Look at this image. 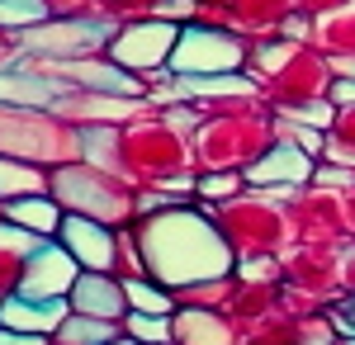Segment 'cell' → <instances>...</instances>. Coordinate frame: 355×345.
I'll list each match as a JSON object with an SVG mask.
<instances>
[{
  "label": "cell",
  "mask_w": 355,
  "mask_h": 345,
  "mask_svg": "<svg viewBox=\"0 0 355 345\" xmlns=\"http://www.w3.org/2000/svg\"><path fill=\"white\" fill-rule=\"evenodd\" d=\"M142 251L147 265L171 284H190V279H218L232 265L223 237L194 213H162L147 222L142 232Z\"/></svg>",
  "instance_id": "obj_1"
},
{
  "label": "cell",
  "mask_w": 355,
  "mask_h": 345,
  "mask_svg": "<svg viewBox=\"0 0 355 345\" xmlns=\"http://www.w3.org/2000/svg\"><path fill=\"white\" fill-rule=\"evenodd\" d=\"M76 256L67 246H38L28 256V274H24V293L33 298H57V293L76 289Z\"/></svg>",
  "instance_id": "obj_2"
},
{
  "label": "cell",
  "mask_w": 355,
  "mask_h": 345,
  "mask_svg": "<svg viewBox=\"0 0 355 345\" xmlns=\"http://www.w3.org/2000/svg\"><path fill=\"white\" fill-rule=\"evenodd\" d=\"M237 57L242 53H237L232 38L209 33V28H190V33L180 38V48H175V67H180V71H223V76H232Z\"/></svg>",
  "instance_id": "obj_3"
},
{
  "label": "cell",
  "mask_w": 355,
  "mask_h": 345,
  "mask_svg": "<svg viewBox=\"0 0 355 345\" xmlns=\"http://www.w3.org/2000/svg\"><path fill=\"white\" fill-rule=\"evenodd\" d=\"M62 321H67V303H62V298L19 293V298H5V308H0V326H10V331L48 336V331H62Z\"/></svg>",
  "instance_id": "obj_4"
},
{
  "label": "cell",
  "mask_w": 355,
  "mask_h": 345,
  "mask_svg": "<svg viewBox=\"0 0 355 345\" xmlns=\"http://www.w3.org/2000/svg\"><path fill=\"white\" fill-rule=\"evenodd\" d=\"M62 246L95 274H105L114 265V237L95 218H62Z\"/></svg>",
  "instance_id": "obj_5"
},
{
  "label": "cell",
  "mask_w": 355,
  "mask_h": 345,
  "mask_svg": "<svg viewBox=\"0 0 355 345\" xmlns=\"http://www.w3.org/2000/svg\"><path fill=\"white\" fill-rule=\"evenodd\" d=\"M71 303L81 308L85 317H105V321H110L114 312L128 303V293L119 289V284H110L105 274H95V269H90V274H81V279H76V289H71Z\"/></svg>",
  "instance_id": "obj_6"
},
{
  "label": "cell",
  "mask_w": 355,
  "mask_h": 345,
  "mask_svg": "<svg viewBox=\"0 0 355 345\" xmlns=\"http://www.w3.org/2000/svg\"><path fill=\"white\" fill-rule=\"evenodd\" d=\"M166 48H171V28L166 24H147V28L123 33V38L114 43V57L128 62V67H152L157 57H166Z\"/></svg>",
  "instance_id": "obj_7"
},
{
  "label": "cell",
  "mask_w": 355,
  "mask_h": 345,
  "mask_svg": "<svg viewBox=\"0 0 355 345\" xmlns=\"http://www.w3.org/2000/svg\"><path fill=\"white\" fill-rule=\"evenodd\" d=\"M303 175H308V157H303L299 147H275L270 157L261 161V166H251V180L261 185V180H284V185H299Z\"/></svg>",
  "instance_id": "obj_8"
},
{
  "label": "cell",
  "mask_w": 355,
  "mask_h": 345,
  "mask_svg": "<svg viewBox=\"0 0 355 345\" xmlns=\"http://www.w3.org/2000/svg\"><path fill=\"white\" fill-rule=\"evenodd\" d=\"M5 218L19 222V227H28V232H57V227H62V213H57V204H48V199H10V204H5Z\"/></svg>",
  "instance_id": "obj_9"
},
{
  "label": "cell",
  "mask_w": 355,
  "mask_h": 345,
  "mask_svg": "<svg viewBox=\"0 0 355 345\" xmlns=\"http://www.w3.org/2000/svg\"><path fill=\"white\" fill-rule=\"evenodd\" d=\"M62 345H110V336H114V326L105 317H67L62 321Z\"/></svg>",
  "instance_id": "obj_10"
},
{
  "label": "cell",
  "mask_w": 355,
  "mask_h": 345,
  "mask_svg": "<svg viewBox=\"0 0 355 345\" xmlns=\"http://www.w3.org/2000/svg\"><path fill=\"white\" fill-rule=\"evenodd\" d=\"M28 43L33 48H43V53H71V48H85V43H95V28H53V33H28Z\"/></svg>",
  "instance_id": "obj_11"
},
{
  "label": "cell",
  "mask_w": 355,
  "mask_h": 345,
  "mask_svg": "<svg viewBox=\"0 0 355 345\" xmlns=\"http://www.w3.org/2000/svg\"><path fill=\"white\" fill-rule=\"evenodd\" d=\"M128 293V303H133V312H147V317H171V298L162 289H152L147 279H133V284H123Z\"/></svg>",
  "instance_id": "obj_12"
},
{
  "label": "cell",
  "mask_w": 355,
  "mask_h": 345,
  "mask_svg": "<svg viewBox=\"0 0 355 345\" xmlns=\"http://www.w3.org/2000/svg\"><path fill=\"white\" fill-rule=\"evenodd\" d=\"M0 95L5 100H53L57 90L48 80H28L24 71H10V76H0Z\"/></svg>",
  "instance_id": "obj_13"
},
{
  "label": "cell",
  "mask_w": 355,
  "mask_h": 345,
  "mask_svg": "<svg viewBox=\"0 0 355 345\" xmlns=\"http://www.w3.org/2000/svg\"><path fill=\"white\" fill-rule=\"evenodd\" d=\"M128 331H133V341H142V345H166L171 341V317L133 312V317H128Z\"/></svg>",
  "instance_id": "obj_14"
},
{
  "label": "cell",
  "mask_w": 355,
  "mask_h": 345,
  "mask_svg": "<svg viewBox=\"0 0 355 345\" xmlns=\"http://www.w3.org/2000/svg\"><path fill=\"white\" fill-rule=\"evenodd\" d=\"M180 326H185V331H190V345L199 341V345H227L232 341V336H227V331H223V321H214V317H180Z\"/></svg>",
  "instance_id": "obj_15"
},
{
  "label": "cell",
  "mask_w": 355,
  "mask_h": 345,
  "mask_svg": "<svg viewBox=\"0 0 355 345\" xmlns=\"http://www.w3.org/2000/svg\"><path fill=\"white\" fill-rule=\"evenodd\" d=\"M43 180L24 170V166H10V161H0V194H24V189H38Z\"/></svg>",
  "instance_id": "obj_16"
},
{
  "label": "cell",
  "mask_w": 355,
  "mask_h": 345,
  "mask_svg": "<svg viewBox=\"0 0 355 345\" xmlns=\"http://www.w3.org/2000/svg\"><path fill=\"white\" fill-rule=\"evenodd\" d=\"M0 19H43V5L38 0H0Z\"/></svg>",
  "instance_id": "obj_17"
},
{
  "label": "cell",
  "mask_w": 355,
  "mask_h": 345,
  "mask_svg": "<svg viewBox=\"0 0 355 345\" xmlns=\"http://www.w3.org/2000/svg\"><path fill=\"white\" fill-rule=\"evenodd\" d=\"M48 336H33V331H10V326H0V345H43Z\"/></svg>",
  "instance_id": "obj_18"
},
{
  "label": "cell",
  "mask_w": 355,
  "mask_h": 345,
  "mask_svg": "<svg viewBox=\"0 0 355 345\" xmlns=\"http://www.w3.org/2000/svg\"><path fill=\"white\" fill-rule=\"evenodd\" d=\"M237 185V175H218V180H204V194H227Z\"/></svg>",
  "instance_id": "obj_19"
},
{
  "label": "cell",
  "mask_w": 355,
  "mask_h": 345,
  "mask_svg": "<svg viewBox=\"0 0 355 345\" xmlns=\"http://www.w3.org/2000/svg\"><path fill=\"white\" fill-rule=\"evenodd\" d=\"M331 100H355V85H351V80H341V85L331 90Z\"/></svg>",
  "instance_id": "obj_20"
},
{
  "label": "cell",
  "mask_w": 355,
  "mask_h": 345,
  "mask_svg": "<svg viewBox=\"0 0 355 345\" xmlns=\"http://www.w3.org/2000/svg\"><path fill=\"white\" fill-rule=\"evenodd\" d=\"M110 345H114V341H110ZM123 345H128V341H123Z\"/></svg>",
  "instance_id": "obj_21"
},
{
  "label": "cell",
  "mask_w": 355,
  "mask_h": 345,
  "mask_svg": "<svg viewBox=\"0 0 355 345\" xmlns=\"http://www.w3.org/2000/svg\"><path fill=\"white\" fill-rule=\"evenodd\" d=\"M346 345H355V341H346Z\"/></svg>",
  "instance_id": "obj_22"
}]
</instances>
